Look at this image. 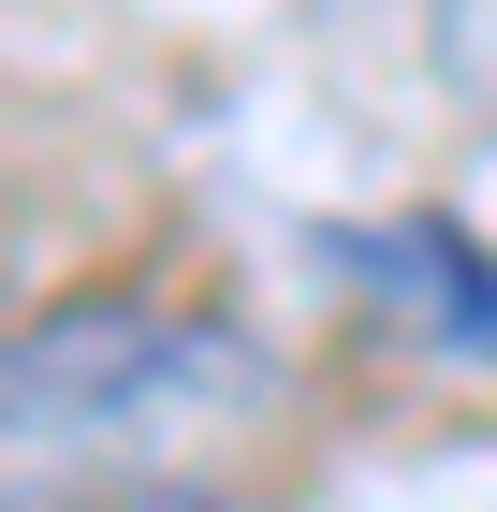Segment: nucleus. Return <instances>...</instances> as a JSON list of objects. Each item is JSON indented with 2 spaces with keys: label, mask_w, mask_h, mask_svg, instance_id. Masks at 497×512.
<instances>
[{
  "label": "nucleus",
  "mask_w": 497,
  "mask_h": 512,
  "mask_svg": "<svg viewBox=\"0 0 497 512\" xmlns=\"http://www.w3.org/2000/svg\"><path fill=\"white\" fill-rule=\"evenodd\" d=\"M278 352L220 308H44L0 337V454L15 469H147L176 439L264 425Z\"/></svg>",
  "instance_id": "f257e3e1"
},
{
  "label": "nucleus",
  "mask_w": 497,
  "mask_h": 512,
  "mask_svg": "<svg viewBox=\"0 0 497 512\" xmlns=\"http://www.w3.org/2000/svg\"><path fill=\"white\" fill-rule=\"evenodd\" d=\"M322 264H351L410 337L497 366V249L483 235H454V220H366V235H322Z\"/></svg>",
  "instance_id": "f03ea898"
},
{
  "label": "nucleus",
  "mask_w": 497,
  "mask_h": 512,
  "mask_svg": "<svg viewBox=\"0 0 497 512\" xmlns=\"http://www.w3.org/2000/svg\"><path fill=\"white\" fill-rule=\"evenodd\" d=\"M439 74L497 118V0H439Z\"/></svg>",
  "instance_id": "7ed1b4c3"
},
{
  "label": "nucleus",
  "mask_w": 497,
  "mask_h": 512,
  "mask_svg": "<svg viewBox=\"0 0 497 512\" xmlns=\"http://www.w3.org/2000/svg\"><path fill=\"white\" fill-rule=\"evenodd\" d=\"M15 512H234V498H191V483H88V498H15Z\"/></svg>",
  "instance_id": "20e7f679"
}]
</instances>
